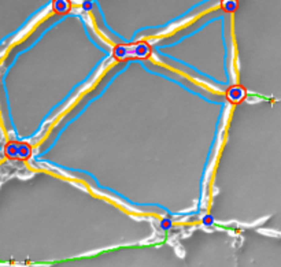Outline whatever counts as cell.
<instances>
[{"instance_id":"7","label":"cell","mask_w":281,"mask_h":267,"mask_svg":"<svg viewBox=\"0 0 281 267\" xmlns=\"http://www.w3.org/2000/svg\"><path fill=\"white\" fill-rule=\"evenodd\" d=\"M160 226H162V229H165V230H167L169 227L171 226V222L169 221V219H163L162 221V223H160Z\"/></svg>"},{"instance_id":"3","label":"cell","mask_w":281,"mask_h":267,"mask_svg":"<svg viewBox=\"0 0 281 267\" xmlns=\"http://www.w3.org/2000/svg\"><path fill=\"white\" fill-rule=\"evenodd\" d=\"M32 156V147L28 143H18V154L17 159L19 160H28Z\"/></svg>"},{"instance_id":"5","label":"cell","mask_w":281,"mask_h":267,"mask_svg":"<svg viewBox=\"0 0 281 267\" xmlns=\"http://www.w3.org/2000/svg\"><path fill=\"white\" fill-rule=\"evenodd\" d=\"M17 154H18V143L8 141L4 147V155L8 159H17Z\"/></svg>"},{"instance_id":"8","label":"cell","mask_w":281,"mask_h":267,"mask_svg":"<svg viewBox=\"0 0 281 267\" xmlns=\"http://www.w3.org/2000/svg\"><path fill=\"white\" fill-rule=\"evenodd\" d=\"M203 223H204V225H207V226H210V225H211V223H213V218H211V215H206V216H204V218H203Z\"/></svg>"},{"instance_id":"1","label":"cell","mask_w":281,"mask_h":267,"mask_svg":"<svg viewBox=\"0 0 281 267\" xmlns=\"http://www.w3.org/2000/svg\"><path fill=\"white\" fill-rule=\"evenodd\" d=\"M152 48L147 41H136L132 44H118L113 48V56L118 62L130 59H148Z\"/></svg>"},{"instance_id":"4","label":"cell","mask_w":281,"mask_h":267,"mask_svg":"<svg viewBox=\"0 0 281 267\" xmlns=\"http://www.w3.org/2000/svg\"><path fill=\"white\" fill-rule=\"evenodd\" d=\"M52 10H54V13L59 14V15H63V14L69 13V10H70L69 0H54Z\"/></svg>"},{"instance_id":"6","label":"cell","mask_w":281,"mask_h":267,"mask_svg":"<svg viewBox=\"0 0 281 267\" xmlns=\"http://www.w3.org/2000/svg\"><path fill=\"white\" fill-rule=\"evenodd\" d=\"M222 8L226 13H233L237 8V0H222Z\"/></svg>"},{"instance_id":"2","label":"cell","mask_w":281,"mask_h":267,"mask_svg":"<svg viewBox=\"0 0 281 267\" xmlns=\"http://www.w3.org/2000/svg\"><path fill=\"white\" fill-rule=\"evenodd\" d=\"M245 96H247V92H245L244 86H241V85H232V86L226 90V93H225L226 100L229 103H232V104H239V103H241L245 99Z\"/></svg>"}]
</instances>
